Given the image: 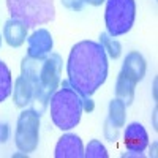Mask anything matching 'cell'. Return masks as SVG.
Wrapping results in <instances>:
<instances>
[{
    "mask_svg": "<svg viewBox=\"0 0 158 158\" xmlns=\"http://www.w3.org/2000/svg\"><path fill=\"white\" fill-rule=\"evenodd\" d=\"M67 73L79 95L92 97L108 77V56L103 46L90 40L76 43L70 51Z\"/></svg>",
    "mask_w": 158,
    "mask_h": 158,
    "instance_id": "6da1fadb",
    "label": "cell"
},
{
    "mask_svg": "<svg viewBox=\"0 0 158 158\" xmlns=\"http://www.w3.org/2000/svg\"><path fill=\"white\" fill-rule=\"evenodd\" d=\"M60 73H62V57L56 52H51L46 59H33L24 57L21 63V74L29 79L33 87L32 109L41 115L52 94L60 85Z\"/></svg>",
    "mask_w": 158,
    "mask_h": 158,
    "instance_id": "7a4b0ae2",
    "label": "cell"
},
{
    "mask_svg": "<svg viewBox=\"0 0 158 158\" xmlns=\"http://www.w3.org/2000/svg\"><path fill=\"white\" fill-rule=\"evenodd\" d=\"M51 118L54 125L63 131L74 128L84 112L82 97L68 82L63 81L51 97Z\"/></svg>",
    "mask_w": 158,
    "mask_h": 158,
    "instance_id": "3957f363",
    "label": "cell"
},
{
    "mask_svg": "<svg viewBox=\"0 0 158 158\" xmlns=\"http://www.w3.org/2000/svg\"><path fill=\"white\" fill-rule=\"evenodd\" d=\"M11 19L22 21L27 27L43 25L56 18L54 0H6Z\"/></svg>",
    "mask_w": 158,
    "mask_h": 158,
    "instance_id": "277c9868",
    "label": "cell"
},
{
    "mask_svg": "<svg viewBox=\"0 0 158 158\" xmlns=\"http://www.w3.org/2000/svg\"><path fill=\"white\" fill-rule=\"evenodd\" d=\"M136 18L135 0H106L104 21L111 36H120L131 30Z\"/></svg>",
    "mask_w": 158,
    "mask_h": 158,
    "instance_id": "5b68a950",
    "label": "cell"
},
{
    "mask_svg": "<svg viewBox=\"0 0 158 158\" xmlns=\"http://www.w3.org/2000/svg\"><path fill=\"white\" fill-rule=\"evenodd\" d=\"M40 141V114L33 109H24L18 117L15 144L22 153H32Z\"/></svg>",
    "mask_w": 158,
    "mask_h": 158,
    "instance_id": "8992f818",
    "label": "cell"
},
{
    "mask_svg": "<svg viewBox=\"0 0 158 158\" xmlns=\"http://www.w3.org/2000/svg\"><path fill=\"white\" fill-rule=\"evenodd\" d=\"M123 141H125V147L133 152V153H125L123 156H142V152L146 150V147L149 146V135L146 128H144L141 123L133 122L130 123L125 130L123 135Z\"/></svg>",
    "mask_w": 158,
    "mask_h": 158,
    "instance_id": "52a82bcc",
    "label": "cell"
},
{
    "mask_svg": "<svg viewBox=\"0 0 158 158\" xmlns=\"http://www.w3.org/2000/svg\"><path fill=\"white\" fill-rule=\"evenodd\" d=\"M52 35L46 29H38L27 38V56L33 59H46L52 51Z\"/></svg>",
    "mask_w": 158,
    "mask_h": 158,
    "instance_id": "ba28073f",
    "label": "cell"
},
{
    "mask_svg": "<svg viewBox=\"0 0 158 158\" xmlns=\"http://www.w3.org/2000/svg\"><path fill=\"white\" fill-rule=\"evenodd\" d=\"M56 158H82L84 146L82 141L76 135H63L56 146Z\"/></svg>",
    "mask_w": 158,
    "mask_h": 158,
    "instance_id": "9c48e42d",
    "label": "cell"
},
{
    "mask_svg": "<svg viewBox=\"0 0 158 158\" xmlns=\"http://www.w3.org/2000/svg\"><path fill=\"white\" fill-rule=\"evenodd\" d=\"M146 70H147V63H146V59L142 57V54H139L138 51L128 52L127 57L123 59L122 73H125L128 77H131L138 84L146 76Z\"/></svg>",
    "mask_w": 158,
    "mask_h": 158,
    "instance_id": "30bf717a",
    "label": "cell"
},
{
    "mask_svg": "<svg viewBox=\"0 0 158 158\" xmlns=\"http://www.w3.org/2000/svg\"><path fill=\"white\" fill-rule=\"evenodd\" d=\"M29 27L22 21L18 19H8L3 27V38L11 48H19L25 43Z\"/></svg>",
    "mask_w": 158,
    "mask_h": 158,
    "instance_id": "8fae6325",
    "label": "cell"
},
{
    "mask_svg": "<svg viewBox=\"0 0 158 158\" xmlns=\"http://www.w3.org/2000/svg\"><path fill=\"white\" fill-rule=\"evenodd\" d=\"M33 98V87L29 82L27 77H24L22 74L16 79L15 89H13V101L18 108H25Z\"/></svg>",
    "mask_w": 158,
    "mask_h": 158,
    "instance_id": "7c38bea8",
    "label": "cell"
},
{
    "mask_svg": "<svg viewBox=\"0 0 158 158\" xmlns=\"http://www.w3.org/2000/svg\"><path fill=\"white\" fill-rule=\"evenodd\" d=\"M135 87L136 82L131 77H128L125 73H118L117 82H115V95L118 100H122L127 106H130L135 100Z\"/></svg>",
    "mask_w": 158,
    "mask_h": 158,
    "instance_id": "4fadbf2b",
    "label": "cell"
},
{
    "mask_svg": "<svg viewBox=\"0 0 158 158\" xmlns=\"http://www.w3.org/2000/svg\"><path fill=\"white\" fill-rule=\"evenodd\" d=\"M125 117H127V104L118 100L114 98L109 103V115H108V122L111 125H114L115 128H122L125 125Z\"/></svg>",
    "mask_w": 158,
    "mask_h": 158,
    "instance_id": "5bb4252c",
    "label": "cell"
},
{
    "mask_svg": "<svg viewBox=\"0 0 158 158\" xmlns=\"http://www.w3.org/2000/svg\"><path fill=\"white\" fill-rule=\"evenodd\" d=\"M13 92V76L5 62L0 60V103L5 101Z\"/></svg>",
    "mask_w": 158,
    "mask_h": 158,
    "instance_id": "9a60e30c",
    "label": "cell"
},
{
    "mask_svg": "<svg viewBox=\"0 0 158 158\" xmlns=\"http://www.w3.org/2000/svg\"><path fill=\"white\" fill-rule=\"evenodd\" d=\"M100 44L103 46L104 52H106V56H109L111 59H118L122 54V46L120 43L117 41L114 36H111L108 32H104L100 35Z\"/></svg>",
    "mask_w": 158,
    "mask_h": 158,
    "instance_id": "2e32d148",
    "label": "cell"
},
{
    "mask_svg": "<svg viewBox=\"0 0 158 158\" xmlns=\"http://www.w3.org/2000/svg\"><path fill=\"white\" fill-rule=\"evenodd\" d=\"M84 156L85 158H108V152L101 144V141L92 139L84 150Z\"/></svg>",
    "mask_w": 158,
    "mask_h": 158,
    "instance_id": "e0dca14e",
    "label": "cell"
},
{
    "mask_svg": "<svg viewBox=\"0 0 158 158\" xmlns=\"http://www.w3.org/2000/svg\"><path fill=\"white\" fill-rule=\"evenodd\" d=\"M85 3V0H62V5L71 11H82Z\"/></svg>",
    "mask_w": 158,
    "mask_h": 158,
    "instance_id": "ac0fdd59",
    "label": "cell"
},
{
    "mask_svg": "<svg viewBox=\"0 0 158 158\" xmlns=\"http://www.w3.org/2000/svg\"><path fill=\"white\" fill-rule=\"evenodd\" d=\"M117 130L118 128H115L114 125H111L106 120V123H104V136H106L108 141H111V142H115L117 141Z\"/></svg>",
    "mask_w": 158,
    "mask_h": 158,
    "instance_id": "d6986e66",
    "label": "cell"
},
{
    "mask_svg": "<svg viewBox=\"0 0 158 158\" xmlns=\"http://www.w3.org/2000/svg\"><path fill=\"white\" fill-rule=\"evenodd\" d=\"M10 138V125L6 122H0V144H5Z\"/></svg>",
    "mask_w": 158,
    "mask_h": 158,
    "instance_id": "ffe728a7",
    "label": "cell"
},
{
    "mask_svg": "<svg viewBox=\"0 0 158 158\" xmlns=\"http://www.w3.org/2000/svg\"><path fill=\"white\" fill-rule=\"evenodd\" d=\"M87 3H90V5H94V6H100L101 3H104L106 0H85Z\"/></svg>",
    "mask_w": 158,
    "mask_h": 158,
    "instance_id": "44dd1931",
    "label": "cell"
},
{
    "mask_svg": "<svg viewBox=\"0 0 158 158\" xmlns=\"http://www.w3.org/2000/svg\"><path fill=\"white\" fill-rule=\"evenodd\" d=\"M0 46H2V36H0Z\"/></svg>",
    "mask_w": 158,
    "mask_h": 158,
    "instance_id": "7402d4cb",
    "label": "cell"
}]
</instances>
